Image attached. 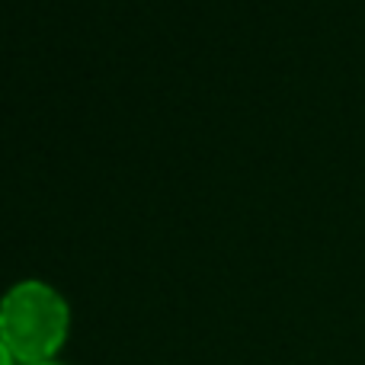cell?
<instances>
[{"label":"cell","mask_w":365,"mask_h":365,"mask_svg":"<svg viewBox=\"0 0 365 365\" xmlns=\"http://www.w3.org/2000/svg\"><path fill=\"white\" fill-rule=\"evenodd\" d=\"M71 334V308L55 285L19 279L0 295V336L19 365L51 362Z\"/></svg>","instance_id":"1"},{"label":"cell","mask_w":365,"mask_h":365,"mask_svg":"<svg viewBox=\"0 0 365 365\" xmlns=\"http://www.w3.org/2000/svg\"><path fill=\"white\" fill-rule=\"evenodd\" d=\"M0 365H19L16 359H13L10 346H6V343H4V336H0Z\"/></svg>","instance_id":"2"},{"label":"cell","mask_w":365,"mask_h":365,"mask_svg":"<svg viewBox=\"0 0 365 365\" xmlns=\"http://www.w3.org/2000/svg\"><path fill=\"white\" fill-rule=\"evenodd\" d=\"M38 365H61V362H55V359H51V362H38Z\"/></svg>","instance_id":"3"}]
</instances>
